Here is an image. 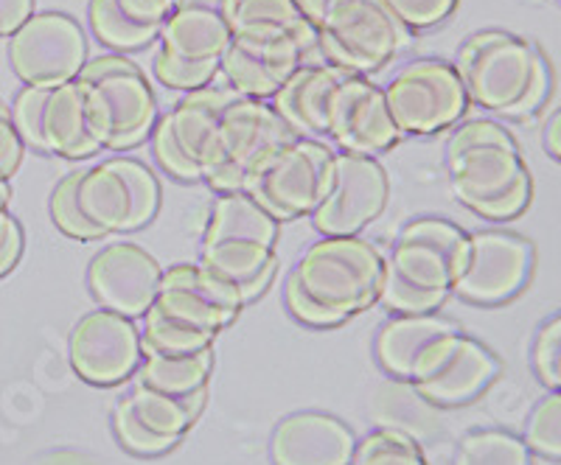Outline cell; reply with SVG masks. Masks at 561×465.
I'll list each match as a JSON object with an SVG mask.
<instances>
[{
  "label": "cell",
  "instance_id": "2e32d148",
  "mask_svg": "<svg viewBox=\"0 0 561 465\" xmlns=\"http://www.w3.org/2000/svg\"><path fill=\"white\" fill-rule=\"evenodd\" d=\"M534 264L528 239L508 230H478L466 236V253L453 292L463 300L494 306L525 287Z\"/></svg>",
  "mask_w": 561,
  "mask_h": 465
},
{
  "label": "cell",
  "instance_id": "4dcf8cb0",
  "mask_svg": "<svg viewBox=\"0 0 561 465\" xmlns=\"http://www.w3.org/2000/svg\"><path fill=\"white\" fill-rule=\"evenodd\" d=\"M144 332H140V345L144 353H185V351H203V348H214L219 334L205 332L199 325L185 323V319L172 317V314L158 312L149 306L144 314Z\"/></svg>",
  "mask_w": 561,
  "mask_h": 465
},
{
  "label": "cell",
  "instance_id": "8fae6325",
  "mask_svg": "<svg viewBox=\"0 0 561 465\" xmlns=\"http://www.w3.org/2000/svg\"><path fill=\"white\" fill-rule=\"evenodd\" d=\"M332 160L334 149L318 138H293L270 158L248 194L278 222L309 217L323 199L332 177Z\"/></svg>",
  "mask_w": 561,
  "mask_h": 465
},
{
  "label": "cell",
  "instance_id": "52a82bcc",
  "mask_svg": "<svg viewBox=\"0 0 561 465\" xmlns=\"http://www.w3.org/2000/svg\"><path fill=\"white\" fill-rule=\"evenodd\" d=\"M12 121L23 147L43 154L79 160L102 152L79 79L54 88L26 84L12 104Z\"/></svg>",
  "mask_w": 561,
  "mask_h": 465
},
{
  "label": "cell",
  "instance_id": "d4e9b609",
  "mask_svg": "<svg viewBox=\"0 0 561 465\" xmlns=\"http://www.w3.org/2000/svg\"><path fill=\"white\" fill-rule=\"evenodd\" d=\"M172 0H90L88 20L96 39L113 51H138L160 37Z\"/></svg>",
  "mask_w": 561,
  "mask_h": 465
},
{
  "label": "cell",
  "instance_id": "603a6c76",
  "mask_svg": "<svg viewBox=\"0 0 561 465\" xmlns=\"http://www.w3.org/2000/svg\"><path fill=\"white\" fill-rule=\"evenodd\" d=\"M351 71L332 62H304L273 96V109L298 138H325L334 96Z\"/></svg>",
  "mask_w": 561,
  "mask_h": 465
},
{
  "label": "cell",
  "instance_id": "9c48e42d",
  "mask_svg": "<svg viewBox=\"0 0 561 465\" xmlns=\"http://www.w3.org/2000/svg\"><path fill=\"white\" fill-rule=\"evenodd\" d=\"M233 96L237 90L208 84L185 93L169 113L160 115L152 127V152L163 172L180 183H203L210 143Z\"/></svg>",
  "mask_w": 561,
  "mask_h": 465
},
{
  "label": "cell",
  "instance_id": "7402d4cb",
  "mask_svg": "<svg viewBox=\"0 0 561 465\" xmlns=\"http://www.w3.org/2000/svg\"><path fill=\"white\" fill-rule=\"evenodd\" d=\"M357 438L340 418L295 412L275 427L270 457L275 465H351Z\"/></svg>",
  "mask_w": 561,
  "mask_h": 465
},
{
  "label": "cell",
  "instance_id": "60d3db41",
  "mask_svg": "<svg viewBox=\"0 0 561 465\" xmlns=\"http://www.w3.org/2000/svg\"><path fill=\"white\" fill-rule=\"evenodd\" d=\"M23 163V141L12 121V107L0 102V183H9Z\"/></svg>",
  "mask_w": 561,
  "mask_h": 465
},
{
  "label": "cell",
  "instance_id": "ab89813d",
  "mask_svg": "<svg viewBox=\"0 0 561 465\" xmlns=\"http://www.w3.org/2000/svg\"><path fill=\"white\" fill-rule=\"evenodd\" d=\"M284 300H287V309L293 312V317L300 319L304 325H312V328H334V325L345 323L340 314L329 312L325 306H320L318 300L309 298L293 275H289L287 287H284Z\"/></svg>",
  "mask_w": 561,
  "mask_h": 465
},
{
  "label": "cell",
  "instance_id": "5bb4252c",
  "mask_svg": "<svg viewBox=\"0 0 561 465\" xmlns=\"http://www.w3.org/2000/svg\"><path fill=\"white\" fill-rule=\"evenodd\" d=\"M497 370V359L483 342L453 328L421 353L408 384L433 407H458L483 393Z\"/></svg>",
  "mask_w": 561,
  "mask_h": 465
},
{
  "label": "cell",
  "instance_id": "7dc6e473",
  "mask_svg": "<svg viewBox=\"0 0 561 465\" xmlns=\"http://www.w3.org/2000/svg\"><path fill=\"white\" fill-rule=\"evenodd\" d=\"M0 208H12V185L0 183Z\"/></svg>",
  "mask_w": 561,
  "mask_h": 465
},
{
  "label": "cell",
  "instance_id": "bcb514c9",
  "mask_svg": "<svg viewBox=\"0 0 561 465\" xmlns=\"http://www.w3.org/2000/svg\"><path fill=\"white\" fill-rule=\"evenodd\" d=\"M295 3H298V9H300V12H304V18H307L309 23H312V26L318 28V23H320V20H323L325 7H329L332 0H295Z\"/></svg>",
  "mask_w": 561,
  "mask_h": 465
},
{
  "label": "cell",
  "instance_id": "7c38bea8",
  "mask_svg": "<svg viewBox=\"0 0 561 465\" xmlns=\"http://www.w3.org/2000/svg\"><path fill=\"white\" fill-rule=\"evenodd\" d=\"M388 197V172L377 158L334 152L332 177L312 213L314 230L320 236H359L370 222H377Z\"/></svg>",
  "mask_w": 561,
  "mask_h": 465
},
{
  "label": "cell",
  "instance_id": "5b68a950",
  "mask_svg": "<svg viewBox=\"0 0 561 465\" xmlns=\"http://www.w3.org/2000/svg\"><path fill=\"white\" fill-rule=\"evenodd\" d=\"M79 84L102 149H129L158 124V98L147 73L127 57L110 54L84 62Z\"/></svg>",
  "mask_w": 561,
  "mask_h": 465
},
{
  "label": "cell",
  "instance_id": "f6af8a7d",
  "mask_svg": "<svg viewBox=\"0 0 561 465\" xmlns=\"http://www.w3.org/2000/svg\"><path fill=\"white\" fill-rule=\"evenodd\" d=\"M545 147H548V152L553 154L556 160H561V107L548 118V127H545Z\"/></svg>",
  "mask_w": 561,
  "mask_h": 465
},
{
  "label": "cell",
  "instance_id": "e575fe53",
  "mask_svg": "<svg viewBox=\"0 0 561 465\" xmlns=\"http://www.w3.org/2000/svg\"><path fill=\"white\" fill-rule=\"evenodd\" d=\"M77 177L79 172H70L59 179V185L54 188L51 194V219L59 230H62L65 236L79 239V242H96L102 239L104 233L99 228L84 219L82 208H79L77 199Z\"/></svg>",
  "mask_w": 561,
  "mask_h": 465
},
{
  "label": "cell",
  "instance_id": "30bf717a",
  "mask_svg": "<svg viewBox=\"0 0 561 465\" xmlns=\"http://www.w3.org/2000/svg\"><path fill=\"white\" fill-rule=\"evenodd\" d=\"M382 90L390 115L404 138L435 135L453 127L469 107V96L455 65L440 59L408 62Z\"/></svg>",
  "mask_w": 561,
  "mask_h": 465
},
{
  "label": "cell",
  "instance_id": "484cf974",
  "mask_svg": "<svg viewBox=\"0 0 561 465\" xmlns=\"http://www.w3.org/2000/svg\"><path fill=\"white\" fill-rule=\"evenodd\" d=\"M453 328H458V325L438 317L435 312L396 314V317H390L388 323L379 328L374 351H377L379 364H382V370L390 379L410 382V373H413L421 353L427 351L435 339L453 332Z\"/></svg>",
  "mask_w": 561,
  "mask_h": 465
},
{
  "label": "cell",
  "instance_id": "ba28073f",
  "mask_svg": "<svg viewBox=\"0 0 561 465\" xmlns=\"http://www.w3.org/2000/svg\"><path fill=\"white\" fill-rule=\"evenodd\" d=\"M77 199L84 219L104 236L129 233L154 219L160 208V185L147 163L110 158L79 172Z\"/></svg>",
  "mask_w": 561,
  "mask_h": 465
},
{
  "label": "cell",
  "instance_id": "4fadbf2b",
  "mask_svg": "<svg viewBox=\"0 0 561 465\" xmlns=\"http://www.w3.org/2000/svg\"><path fill=\"white\" fill-rule=\"evenodd\" d=\"M88 62V37L70 14L34 12L9 37V65L32 88L73 82Z\"/></svg>",
  "mask_w": 561,
  "mask_h": 465
},
{
  "label": "cell",
  "instance_id": "f35d334b",
  "mask_svg": "<svg viewBox=\"0 0 561 465\" xmlns=\"http://www.w3.org/2000/svg\"><path fill=\"white\" fill-rule=\"evenodd\" d=\"M534 370L545 387L561 390V314L548 319L536 334Z\"/></svg>",
  "mask_w": 561,
  "mask_h": 465
},
{
  "label": "cell",
  "instance_id": "d590c367",
  "mask_svg": "<svg viewBox=\"0 0 561 465\" xmlns=\"http://www.w3.org/2000/svg\"><path fill=\"white\" fill-rule=\"evenodd\" d=\"M113 429L118 443H122L127 452L140 454V457H154V454H163L174 446L172 440L160 438V434H154L147 423L140 421L138 415H135V409L129 407L127 395H122V398L115 402Z\"/></svg>",
  "mask_w": 561,
  "mask_h": 465
},
{
  "label": "cell",
  "instance_id": "cb8c5ba5",
  "mask_svg": "<svg viewBox=\"0 0 561 465\" xmlns=\"http://www.w3.org/2000/svg\"><path fill=\"white\" fill-rule=\"evenodd\" d=\"M233 28L228 20V0H172L160 48L199 65H219Z\"/></svg>",
  "mask_w": 561,
  "mask_h": 465
},
{
  "label": "cell",
  "instance_id": "d6a6232c",
  "mask_svg": "<svg viewBox=\"0 0 561 465\" xmlns=\"http://www.w3.org/2000/svg\"><path fill=\"white\" fill-rule=\"evenodd\" d=\"M351 465H430L419 440L399 429H377L359 440Z\"/></svg>",
  "mask_w": 561,
  "mask_h": 465
},
{
  "label": "cell",
  "instance_id": "d6986e66",
  "mask_svg": "<svg viewBox=\"0 0 561 465\" xmlns=\"http://www.w3.org/2000/svg\"><path fill=\"white\" fill-rule=\"evenodd\" d=\"M160 278V264L135 242L107 244L93 255L88 267V287L99 309H110L129 319L149 312L158 298Z\"/></svg>",
  "mask_w": 561,
  "mask_h": 465
},
{
  "label": "cell",
  "instance_id": "b9f144b4",
  "mask_svg": "<svg viewBox=\"0 0 561 465\" xmlns=\"http://www.w3.org/2000/svg\"><path fill=\"white\" fill-rule=\"evenodd\" d=\"M23 255V228L14 219L12 208H0V278L14 269Z\"/></svg>",
  "mask_w": 561,
  "mask_h": 465
},
{
  "label": "cell",
  "instance_id": "277c9868",
  "mask_svg": "<svg viewBox=\"0 0 561 465\" xmlns=\"http://www.w3.org/2000/svg\"><path fill=\"white\" fill-rule=\"evenodd\" d=\"M293 138L298 135L280 121V115L270 104L237 93L225 107L222 121L214 135L203 168V183L219 194L248 191L270 158Z\"/></svg>",
  "mask_w": 561,
  "mask_h": 465
},
{
  "label": "cell",
  "instance_id": "7bdbcfd3",
  "mask_svg": "<svg viewBox=\"0 0 561 465\" xmlns=\"http://www.w3.org/2000/svg\"><path fill=\"white\" fill-rule=\"evenodd\" d=\"M37 0H0V37H12L34 14Z\"/></svg>",
  "mask_w": 561,
  "mask_h": 465
},
{
  "label": "cell",
  "instance_id": "3957f363",
  "mask_svg": "<svg viewBox=\"0 0 561 465\" xmlns=\"http://www.w3.org/2000/svg\"><path fill=\"white\" fill-rule=\"evenodd\" d=\"M289 275L320 306L348 319L379 300L385 255L368 239L320 236L304 249Z\"/></svg>",
  "mask_w": 561,
  "mask_h": 465
},
{
  "label": "cell",
  "instance_id": "ac0fdd59",
  "mask_svg": "<svg viewBox=\"0 0 561 465\" xmlns=\"http://www.w3.org/2000/svg\"><path fill=\"white\" fill-rule=\"evenodd\" d=\"M312 54V48L293 37L237 32L219 59V73L239 96L273 98Z\"/></svg>",
  "mask_w": 561,
  "mask_h": 465
},
{
  "label": "cell",
  "instance_id": "9a60e30c",
  "mask_svg": "<svg viewBox=\"0 0 561 465\" xmlns=\"http://www.w3.org/2000/svg\"><path fill=\"white\" fill-rule=\"evenodd\" d=\"M466 233L458 224L438 217H421L404 224L385 267L413 289L447 300L460 272Z\"/></svg>",
  "mask_w": 561,
  "mask_h": 465
},
{
  "label": "cell",
  "instance_id": "8992f818",
  "mask_svg": "<svg viewBox=\"0 0 561 465\" xmlns=\"http://www.w3.org/2000/svg\"><path fill=\"white\" fill-rule=\"evenodd\" d=\"M410 45V32L385 0H332L318 23V48L325 62L351 73L382 71Z\"/></svg>",
  "mask_w": 561,
  "mask_h": 465
},
{
  "label": "cell",
  "instance_id": "e0dca14e",
  "mask_svg": "<svg viewBox=\"0 0 561 465\" xmlns=\"http://www.w3.org/2000/svg\"><path fill=\"white\" fill-rule=\"evenodd\" d=\"M70 364L79 379L99 387L122 384L144 362V345L135 323L110 309L84 314L70 332Z\"/></svg>",
  "mask_w": 561,
  "mask_h": 465
},
{
  "label": "cell",
  "instance_id": "74e56055",
  "mask_svg": "<svg viewBox=\"0 0 561 465\" xmlns=\"http://www.w3.org/2000/svg\"><path fill=\"white\" fill-rule=\"evenodd\" d=\"M385 7L393 12V18L413 32H427L449 18L458 7V0H385Z\"/></svg>",
  "mask_w": 561,
  "mask_h": 465
},
{
  "label": "cell",
  "instance_id": "836d02e7",
  "mask_svg": "<svg viewBox=\"0 0 561 465\" xmlns=\"http://www.w3.org/2000/svg\"><path fill=\"white\" fill-rule=\"evenodd\" d=\"M523 440L530 452L561 460V390H550L542 402H536L525 423Z\"/></svg>",
  "mask_w": 561,
  "mask_h": 465
},
{
  "label": "cell",
  "instance_id": "ffe728a7",
  "mask_svg": "<svg viewBox=\"0 0 561 465\" xmlns=\"http://www.w3.org/2000/svg\"><path fill=\"white\" fill-rule=\"evenodd\" d=\"M325 135L343 152L370 154V158L388 152L404 138L385 102V90L363 73H348V79L340 84Z\"/></svg>",
  "mask_w": 561,
  "mask_h": 465
},
{
  "label": "cell",
  "instance_id": "f546056e",
  "mask_svg": "<svg viewBox=\"0 0 561 465\" xmlns=\"http://www.w3.org/2000/svg\"><path fill=\"white\" fill-rule=\"evenodd\" d=\"M214 370V348L185 353H144L135 382L172 395H203Z\"/></svg>",
  "mask_w": 561,
  "mask_h": 465
},
{
  "label": "cell",
  "instance_id": "7a4b0ae2",
  "mask_svg": "<svg viewBox=\"0 0 561 465\" xmlns=\"http://www.w3.org/2000/svg\"><path fill=\"white\" fill-rule=\"evenodd\" d=\"M455 71L469 102L505 118L536 113L550 93V68L542 51L525 37L500 28H485L466 39Z\"/></svg>",
  "mask_w": 561,
  "mask_h": 465
},
{
  "label": "cell",
  "instance_id": "1f68e13d",
  "mask_svg": "<svg viewBox=\"0 0 561 465\" xmlns=\"http://www.w3.org/2000/svg\"><path fill=\"white\" fill-rule=\"evenodd\" d=\"M453 465H534L530 449L503 429H478L460 438Z\"/></svg>",
  "mask_w": 561,
  "mask_h": 465
},
{
  "label": "cell",
  "instance_id": "6da1fadb",
  "mask_svg": "<svg viewBox=\"0 0 561 465\" xmlns=\"http://www.w3.org/2000/svg\"><path fill=\"white\" fill-rule=\"evenodd\" d=\"M449 183L460 205L491 222L514 219L530 202V174L503 124L472 118L447 143Z\"/></svg>",
  "mask_w": 561,
  "mask_h": 465
},
{
  "label": "cell",
  "instance_id": "8d00e7d4",
  "mask_svg": "<svg viewBox=\"0 0 561 465\" xmlns=\"http://www.w3.org/2000/svg\"><path fill=\"white\" fill-rule=\"evenodd\" d=\"M154 77H158V82L163 88L192 93V90L214 84V79L219 77V65L188 62V59L178 57V54L167 51V48H160L158 57H154Z\"/></svg>",
  "mask_w": 561,
  "mask_h": 465
},
{
  "label": "cell",
  "instance_id": "f1b7e54d",
  "mask_svg": "<svg viewBox=\"0 0 561 465\" xmlns=\"http://www.w3.org/2000/svg\"><path fill=\"white\" fill-rule=\"evenodd\" d=\"M124 395H127L129 407L135 409L140 421L147 423L154 434L172 440V443H180V438L194 427L205 404V393L172 395L163 393V390L147 387V384L140 382H135L133 390Z\"/></svg>",
  "mask_w": 561,
  "mask_h": 465
},
{
  "label": "cell",
  "instance_id": "83f0119b",
  "mask_svg": "<svg viewBox=\"0 0 561 465\" xmlns=\"http://www.w3.org/2000/svg\"><path fill=\"white\" fill-rule=\"evenodd\" d=\"M228 20L233 34H280L320 51L318 28L304 18L295 0H228Z\"/></svg>",
  "mask_w": 561,
  "mask_h": 465
},
{
  "label": "cell",
  "instance_id": "44dd1931",
  "mask_svg": "<svg viewBox=\"0 0 561 465\" xmlns=\"http://www.w3.org/2000/svg\"><path fill=\"white\" fill-rule=\"evenodd\" d=\"M152 306L185 323L199 325L205 332L219 334L225 325L239 317L244 303L237 287L208 272L203 264H178V267L163 269Z\"/></svg>",
  "mask_w": 561,
  "mask_h": 465
},
{
  "label": "cell",
  "instance_id": "ee69618b",
  "mask_svg": "<svg viewBox=\"0 0 561 465\" xmlns=\"http://www.w3.org/2000/svg\"><path fill=\"white\" fill-rule=\"evenodd\" d=\"M32 465H99L96 460L82 452H48L34 460Z\"/></svg>",
  "mask_w": 561,
  "mask_h": 465
},
{
  "label": "cell",
  "instance_id": "4316f807",
  "mask_svg": "<svg viewBox=\"0 0 561 465\" xmlns=\"http://www.w3.org/2000/svg\"><path fill=\"white\" fill-rule=\"evenodd\" d=\"M280 222L248 191H225L210 208L203 244H259L275 247Z\"/></svg>",
  "mask_w": 561,
  "mask_h": 465
}]
</instances>
